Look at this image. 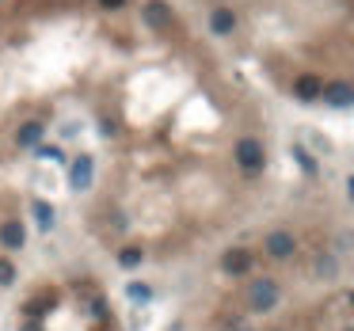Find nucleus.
<instances>
[{"mask_svg":"<svg viewBox=\"0 0 354 331\" xmlns=\"http://www.w3.org/2000/svg\"><path fill=\"white\" fill-rule=\"evenodd\" d=\"M244 297H247V305L256 308V312H271V308L278 305L282 290H278V282H274V278H252Z\"/></svg>","mask_w":354,"mask_h":331,"instance_id":"obj_1","label":"nucleus"},{"mask_svg":"<svg viewBox=\"0 0 354 331\" xmlns=\"http://www.w3.org/2000/svg\"><path fill=\"white\" fill-rule=\"evenodd\" d=\"M236 164L244 168V172H259V168L267 164V152H263V141H256V137H244V141H236Z\"/></svg>","mask_w":354,"mask_h":331,"instance_id":"obj_2","label":"nucleus"},{"mask_svg":"<svg viewBox=\"0 0 354 331\" xmlns=\"http://www.w3.org/2000/svg\"><path fill=\"white\" fill-rule=\"evenodd\" d=\"M263 248H267V255H271V259H289L297 251V236H294V232H286V229H274V232H267V236H263Z\"/></svg>","mask_w":354,"mask_h":331,"instance_id":"obj_3","label":"nucleus"},{"mask_svg":"<svg viewBox=\"0 0 354 331\" xmlns=\"http://www.w3.org/2000/svg\"><path fill=\"white\" fill-rule=\"evenodd\" d=\"M91 175H96V160H91L88 152H80V157L73 160V172H69V187H73V191H88Z\"/></svg>","mask_w":354,"mask_h":331,"instance_id":"obj_4","label":"nucleus"},{"mask_svg":"<svg viewBox=\"0 0 354 331\" xmlns=\"http://www.w3.org/2000/svg\"><path fill=\"white\" fill-rule=\"evenodd\" d=\"M141 19H145L148 27H153V31H168V27H172V8H168L164 0H148L145 8H141Z\"/></svg>","mask_w":354,"mask_h":331,"instance_id":"obj_5","label":"nucleus"},{"mask_svg":"<svg viewBox=\"0 0 354 331\" xmlns=\"http://www.w3.org/2000/svg\"><path fill=\"white\" fill-rule=\"evenodd\" d=\"M320 100L328 103V107H339V111H346V107L354 103V88H351V84H343V80H335V84H324Z\"/></svg>","mask_w":354,"mask_h":331,"instance_id":"obj_6","label":"nucleus"},{"mask_svg":"<svg viewBox=\"0 0 354 331\" xmlns=\"http://www.w3.org/2000/svg\"><path fill=\"white\" fill-rule=\"evenodd\" d=\"M221 271L232 274V278L247 274V271H252V251H247V248H229V251L221 255Z\"/></svg>","mask_w":354,"mask_h":331,"instance_id":"obj_7","label":"nucleus"},{"mask_svg":"<svg viewBox=\"0 0 354 331\" xmlns=\"http://www.w3.org/2000/svg\"><path fill=\"white\" fill-rule=\"evenodd\" d=\"M320 91H324V80H320V76H313V73H305V76H297V80H294V95H297V100H305V103L320 100Z\"/></svg>","mask_w":354,"mask_h":331,"instance_id":"obj_8","label":"nucleus"},{"mask_svg":"<svg viewBox=\"0 0 354 331\" xmlns=\"http://www.w3.org/2000/svg\"><path fill=\"white\" fill-rule=\"evenodd\" d=\"M0 244L8 251H19L27 244V229H23V221H4L0 225Z\"/></svg>","mask_w":354,"mask_h":331,"instance_id":"obj_9","label":"nucleus"},{"mask_svg":"<svg viewBox=\"0 0 354 331\" xmlns=\"http://www.w3.org/2000/svg\"><path fill=\"white\" fill-rule=\"evenodd\" d=\"M313 274L320 282H335L339 278V259L331 255V251H320V255L313 259Z\"/></svg>","mask_w":354,"mask_h":331,"instance_id":"obj_10","label":"nucleus"},{"mask_svg":"<svg viewBox=\"0 0 354 331\" xmlns=\"http://www.w3.org/2000/svg\"><path fill=\"white\" fill-rule=\"evenodd\" d=\"M38 141H42V122H23L16 130V145H19V149H38Z\"/></svg>","mask_w":354,"mask_h":331,"instance_id":"obj_11","label":"nucleus"},{"mask_svg":"<svg viewBox=\"0 0 354 331\" xmlns=\"http://www.w3.org/2000/svg\"><path fill=\"white\" fill-rule=\"evenodd\" d=\"M210 31L214 34H232L236 31V16H232L229 8H214V16H210Z\"/></svg>","mask_w":354,"mask_h":331,"instance_id":"obj_12","label":"nucleus"},{"mask_svg":"<svg viewBox=\"0 0 354 331\" xmlns=\"http://www.w3.org/2000/svg\"><path fill=\"white\" fill-rule=\"evenodd\" d=\"M31 209H34V221H38V229H42V232L54 229L58 214H54V206H49V202H31Z\"/></svg>","mask_w":354,"mask_h":331,"instance_id":"obj_13","label":"nucleus"},{"mask_svg":"<svg viewBox=\"0 0 354 331\" xmlns=\"http://www.w3.org/2000/svg\"><path fill=\"white\" fill-rule=\"evenodd\" d=\"M126 297H130V305H148L153 301V286L148 282H130L126 286Z\"/></svg>","mask_w":354,"mask_h":331,"instance_id":"obj_14","label":"nucleus"},{"mask_svg":"<svg viewBox=\"0 0 354 331\" xmlns=\"http://www.w3.org/2000/svg\"><path fill=\"white\" fill-rule=\"evenodd\" d=\"M141 263H145V251L141 248H122L118 251V266H122V271H137Z\"/></svg>","mask_w":354,"mask_h":331,"instance_id":"obj_15","label":"nucleus"},{"mask_svg":"<svg viewBox=\"0 0 354 331\" xmlns=\"http://www.w3.org/2000/svg\"><path fill=\"white\" fill-rule=\"evenodd\" d=\"M16 263H12V259H0V286H4V290H8L12 282H16Z\"/></svg>","mask_w":354,"mask_h":331,"instance_id":"obj_16","label":"nucleus"},{"mask_svg":"<svg viewBox=\"0 0 354 331\" xmlns=\"http://www.w3.org/2000/svg\"><path fill=\"white\" fill-rule=\"evenodd\" d=\"M294 157H297V164L305 168V172H309V175H316V160H313V157H309V152H305V149H301V145H294Z\"/></svg>","mask_w":354,"mask_h":331,"instance_id":"obj_17","label":"nucleus"},{"mask_svg":"<svg viewBox=\"0 0 354 331\" xmlns=\"http://www.w3.org/2000/svg\"><path fill=\"white\" fill-rule=\"evenodd\" d=\"M34 152H38V160H61V149H58V145H38Z\"/></svg>","mask_w":354,"mask_h":331,"instance_id":"obj_18","label":"nucleus"},{"mask_svg":"<svg viewBox=\"0 0 354 331\" xmlns=\"http://www.w3.org/2000/svg\"><path fill=\"white\" fill-rule=\"evenodd\" d=\"M221 331H256V328H252L247 320H236V316H232V320L221 323Z\"/></svg>","mask_w":354,"mask_h":331,"instance_id":"obj_19","label":"nucleus"},{"mask_svg":"<svg viewBox=\"0 0 354 331\" xmlns=\"http://www.w3.org/2000/svg\"><path fill=\"white\" fill-rule=\"evenodd\" d=\"M126 0H99V8H107V12H115V8H122Z\"/></svg>","mask_w":354,"mask_h":331,"instance_id":"obj_20","label":"nucleus"},{"mask_svg":"<svg viewBox=\"0 0 354 331\" xmlns=\"http://www.w3.org/2000/svg\"><path fill=\"white\" fill-rule=\"evenodd\" d=\"M19 331H42V323H23Z\"/></svg>","mask_w":354,"mask_h":331,"instance_id":"obj_21","label":"nucleus"}]
</instances>
